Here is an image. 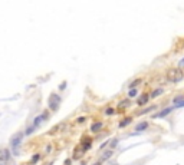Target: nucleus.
<instances>
[{"label":"nucleus","instance_id":"nucleus-15","mask_svg":"<svg viewBox=\"0 0 184 165\" xmlns=\"http://www.w3.org/2000/svg\"><path fill=\"white\" fill-rule=\"evenodd\" d=\"M162 88H158V89H155L154 92L151 93V98H157V96H160V95H162Z\"/></svg>","mask_w":184,"mask_h":165},{"label":"nucleus","instance_id":"nucleus-22","mask_svg":"<svg viewBox=\"0 0 184 165\" xmlns=\"http://www.w3.org/2000/svg\"><path fill=\"white\" fill-rule=\"evenodd\" d=\"M183 106H184V100H181V102H178L175 106H173V109L174 108H183Z\"/></svg>","mask_w":184,"mask_h":165},{"label":"nucleus","instance_id":"nucleus-3","mask_svg":"<svg viewBox=\"0 0 184 165\" xmlns=\"http://www.w3.org/2000/svg\"><path fill=\"white\" fill-rule=\"evenodd\" d=\"M59 103H61V96L58 93H52L49 96V108L52 110H58L59 109Z\"/></svg>","mask_w":184,"mask_h":165},{"label":"nucleus","instance_id":"nucleus-6","mask_svg":"<svg viewBox=\"0 0 184 165\" xmlns=\"http://www.w3.org/2000/svg\"><path fill=\"white\" fill-rule=\"evenodd\" d=\"M148 100H150V95L148 93H142L140 98L137 99V103H138V106H144Z\"/></svg>","mask_w":184,"mask_h":165},{"label":"nucleus","instance_id":"nucleus-18","mask_svg":"<svg viewBox=\"0 0 184 165\" xmlns=\"http://www.w3.org/2000/svg\"><path fill=\"white\" fill-rule=\"evenodd\" d=\"M35 129H36V128H35V126H30V128H27V129H26V135H30V133H32L33 131H35Z\"/></svg>","mask_w":184,"mask_h":165},{"label":"nucleus","instance_id":"nucleus-10","mask_svg":"<svg viewBox=\"0 0 184 165\" xmlns=\"http://www.w3.org/2000/svg\"><path fill=\"white\" fill-rule=\"evenodd\" d=\"M102 129V123L101 122H95V123H92V126H91V131L92 132H98Z\"/></svg>","mask_w":184,"mask_h":165},{"label":"nucleus","instance_id":"nucleus-24","mask_svg":"<svg viewBox=\"0 0 184 165\" xmlns=\"http://www.w3.org/2000/svg\"><path fill=\"white\" fill-rule=\"evenodd\" d=\"M117 142H118V141H117V139H114V141L111 142V145H112V146H115V145H117Z\"/></svg>","mask_w":184,"mask_h":165},{"label":"nucleus","instance_id":"nucleus-7","mask_svg":"<svg viewBox=\"0 0 184 165\" xmlns=\"http://www.w3.org/2000/svg\"><path fill=\"white\" fill-rule=\"evenodd\" d=\"M84 138H85V139L81 142V148H82V149H84V152H85V151H88V149L91 148L92 139H91V138H88V136H84Z\"/></svg>","mask_w":184,"mask_h":165},{"label":"nucleus","instance_id":"nucleus-2","mask_svg":"<svg viewBox=\"0 0 184 165\" xmlns=\"http://www.w3.org/2000/svg\"><path fill=\"white\" fill-rule=\"evenodd\" d=\"M0 165H13L12 154L7 148H1L0 149Z\"/></svg>","mask_w":184,"mask_h":165},{"label":"nucleus","instance_id":"nucleus-1","mask_svg":"<svg viewBox=\"0 0 184 165\" xmlns=\"http://www.w3.org/2000/svg\"><path fill=\"white\" fill-rule=\"evenodd\" d=\"M184 79V72L180 67H171L167 70V80L173 82V83H178Z\"/></svg>","mask_w":184,"mask_h":165},{"label":"nucleus","instance_id":"nucleus-14","mask_svg":"<svg viewBox=\"0 0 184 165\" xmlns=\"http://www.w3.org/2000/svg\"><path fill=\"white\" fill-rule=\"evenodd\" d=\"M125 106H130V99H124L119 102V109H124Z\"/></svg>","mask_w":184,"mask_h":165},{"label":"nucleus","instance_id":"nucleus-20","mask_svg":"<svg viewBox=\"0 0 184 165\" xmlns=\"http://www.w3.org/2000/svg\"><path fill=\"white\" fill-rule=\"evenodd\" d=\"M114 112H115V110L112 109V108H108V109L105 110V113H107V115H108V116H111V115H112V113H114Z\"/></svg>","mask_w":184,"mask_h":165},{"label":"nucleus","instance_id":"nucleus-11","mask_svg":"<svg viewBox=\"0 0 184 165\" xmlns=\"http://www.w3.org/2000/svg\"><path fill=\"white\" fill-rule=\"evenodd\" d=\"M84 154V149L81 148V146H76L75 148V152H74V158H81Z\"/></svg>","mask_w":184,"mask_h":165},{"label":"nucleus","instance_id":"nucleus-21","mask_svg":"<svg viewBox=\"0 0 184 165\" xmlns=\"http://www.w3.org/2000/svg\"><path fill=\"white\" fill-rule=\"evenodd\" d=\"M154 108H155V106H150V108H147V109H144V110H142V112H141L140 115H142V113H147V112H150V110H152Z\"/></svg>","mask_w":184,"mask_h":165},{"label":"nucleus","instance_id":"nucleus-12","mask_svg":"<svg viewBox=\"0 0 184 165\" xmlns=\"http://www.w3.org/2000/svg\"><path fill=\"white\" fill-rule=\"evenodd\" d=\"M131 121H132V118H124L122 121L119 122V128H125L128 123H131Z\"/></svg>","mask_w":184,"mask_h":165},{"label":"nucleus","instance_id":"nucleus-19","mask_svg":"<svg viewBox=\"0 0 184 165\" xmlns=\"http://www.w3.org/2000/svg\"><path fill=\"white\" fill-rule=\"evenodd\" d=\"M39 158H40V155H35V156H33L32 158V164H36V162H38V159H39Z\"/></svg>","mask_w":184,"mask_h":165},{"label":"nucleus","instance_id":"nucleus-23","mask_svg":"<svg viewBox=\"0 0 184 165\" xmlns=\"http://www.w3.org/2000/svg\"><path fill=\"white\" fill-rule=\"evenodd\" d=\"M178 67H180V69H181V67H184V59H181V60H180V63H178Z\"/></svg>","mask_w":184,"mask_h":165},{"label":"nucleus","instance_id":"nucleus-25","mask_svg":"<svg viewBox=\"0 0 184 165\" xmlns=\"http://www.w3.org/2000/svg\"><path fill=\"white\" fill-rule=\"evenodd\" d=\"M65 88H66V83H65V82H63V83L61 85V89H65Z\"/></svg>","mask_w":184,"mask_h":165},{"label":"nucleus","instance_id":"nucleus-5","mask_svg":"<svg viewBox=\"0 0 184 165\" xmlns=\"http://www.w3.org/2000/svg\"><path fill=\"white\" fill-rule=\"evenodd\" d=\"M22 136H23V133L22 132H19L13 139H12V146H13V149H14V152L17 154V146L20 145V142H22Z\"/></svg>","mask_w":184,"mask_h":165},{"label":"nucleus","instance_id":"nucleus-17","mask_svg":"<svg viewBox=\"0 0 184 165\" xmlns=\"http://www.w3.org/2000/svg\"><path fill=\"white\" fill-rule=\"evenodd\" d=\"M137 93H138V90H137V89H131L128 95H130V98H134V96H137Z\"/></svg>","mask_w":184,"mask_h":165},{"label":"nucleus","instance_id":"nucleus-9","mask_svg":"<svg viewBox=\"0 0 184 165\" xmlns=\"http://www.w3.org/2000/svg\"><path fill=\"white\" fill-rule=\"evenodd\" d=\"M147 126H148V122H141V123H138V125L135 126V131H137V132L145 131V129H147Z\"/></svg>","mask_w":184,"mask_h":165},{"label":"nucleus","instance_id":"nucleus-4","mask_svg":"<svg viewBox=\"0 0 184 165\" xmlns=\"http://www.w3.org/2000/svg\"><path fill=\"white\" fill-rule=\"evenodd\" d=\"M48 118H49V112H48V110H45L42 115H39V116H36V118H35V121H33V126H35V128H38V126H39V125H40L45 119H48Z\"/></svg>","mask_w":184,"mask_h":165},{"label":"nucleus","instance_id":"nucleus-16","mask_svg":"<svg viewBox=\"0 0 184 165\" xmlns=\"http://www.w3.org/2000/svg\"><path fill=\"white\" fill-rule=\"evenodd\" d=\"M140 83H141V79H135V80H134L132 83H130V88H131V89H134L135 86H137V85H140Z\"/></svg>","mask_w":184,"mask_h":165},{"label":"nucleus","instance_id":"nucleus-13","mask_svg":"<svg viewBox=\"0 0 184 165\" xmlns=\"http://www.w3.org/2000/svg\"><path fill=\"white\" fill-rule=\"evenodd\" d=\"M112 154H114V151H112V149H109V151H107V152H104L102 156H101V161H107V159H108Z\"/></svg>","mask_w":184,"mask_h":165},{"label":"nucleus","instance_id":"nucleus-8","mask_svg":"<svg viewBox=\"0 0 184 165\" xmlns=\"http://www.w3.org/2000/svg\"><path fill=\"white\" fill-rule=\"evenodd\" d=\"M171 110H173V108H165V109H162L161 112L155 113V115H154V118H164V116H167V113H170Z\"/></svg>","mask_w":184,"mask_h":165},{"label":"nucleus","instance_id":"nucleus-26","mask_svg":"<svg viewBox=\"0 0 184 165\" xmlns=\"http://www.w3.org/2000/svg\"><path fill=\"white\" fill-rule=\"evenodd\" d=\"M94 165H102V164H101V162H95V164H94Z\"/></svg>","mask_w":184,"mask_h":165}]
</instances>
